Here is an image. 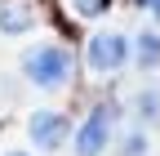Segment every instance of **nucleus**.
I'll use <instances>...</instances> for the list:
<instances>
[{"instance_id":"f03ea898","label":"nucleus","mask_w":160,"mask_h":156,"mask_svg":"<svg viewBox=\"0 0 160 156\" xmlns=\"http://www.w3.org/2000/svg\"><path fill=\"white\" fill-rule=\"evenodd\" d=\"M116 121H120V107H116V103L89 107V116L80 121L76 138H71L76 156H102V152L111 147V138H116Z\"/></svg>"},{"instance_id":"20e7f679","label":"nucleus","mask_w":160,"mask_h":156,"mask_svg":"<svg viewBox=\"0 0 160 156\" xmlns=\"http://www.w3.org/2000/svg\"><path fill=\"white\" fill-rule=\"evenodd\" d=\"M27 134H31V143L40 152H58V147L67 143V134H71V121H67L62 112H36L31 125H27Z\"/></svg>"},{"instance_id":"7ed1b4c3","label":"nucleus","mask_w":160,"mask_h":156,"mask_svg":"<svg viewBox=\"0 0 160 156\" xmlns=\"http://www.w3.org/2000/svg\"><path fill=\"white\" fill-rule=\"evenodd\" d=\"M129 58H133V49H129V40H125L120 31H93L89 45H85V63H89V71H98V76L120 71Z\"/></svg>"},{"instance_id":"6e6552de","label":"nucleus","mask_w":160,"mask_h":156,"mask_svg":"<svg viewBox=\"0 0 160 156\" xmlns=\"http://www.w3.org/2000/svg\"><path fill=\"white\" fill-rule=\"evenodd\" d=\"M142 152H147V138H142V134H133L129 147H125V156H142Z\"/></svg>"},{"instance_id":"9d476101","label":"nucleus","mask_w":160,"mask_h":156,"mask_svg":"<svg viewBox=\"0 0 160 156\" xmlns=\"http://www.w3.org/2000/svg\"><path fill=\"white\" fill-rule=\"evenodd\" d=\"M5 156H27V152H5Z\"/></svg>"},{"instance_id":"f257e3e1","label":"nucleus","mask_w":160,"mask_h":156,"mask_svg":"<svg viewBox=\"0 0 160 156\" xmlns=\"http://www.w3.org/2000/svg\"><path fill=\"white\" fill-rule=\"evenodd\" d=\"M71 71H76L71 49H62V45H36L22 54V76L36 89H62L71 81Z\"/></svg>"},{"instance_id":"423d86ee","label":"nucleus","mask_w":160,"mask_h":156,"mask_svg":"<svg viewBox=\"0 0 160 156\" xmlns=\"http://www.w3.org/2000/svg\"><path fill=\"white\" fill-rule=\"evenodd\" d=\"M133 58H138L142 71H156V67H160V31H142V36H138Z\"/></svg>"},{"instance_id":"1a4fd4ad","label":"nucleus","mask_w":160,"mask_h":156,"mask_svg":"<svg viewBox=\"0 0 160 156\" xmlns=\"http://www.w3.org/2000/svg\"><path fill=\"white\" fill-rule=\"evenodd\" d=\"M138 5H142L147 13H156V18H160V0H138Z\"/></svg>"},{"instance_id":"39448f33","label":"nucleus","mask_w":160,"mask_h":156,"mask_svg":"<svg viewBox=\"0 0 160 156\" xmlns=\"http://www.w3.org/2000/svg\"><path fill=\"white\" fill-rule=\"evenodd\" d=\"M27 27H36V9H31V5H22V0H13V5H0V31L22 36Z\"/></svg>"},{"instance_id":"0eeeda50","label":"nucleus","mask_w":160,"mask_h":156,"mask_svg":"<svg viewBox=\"0 0 160 156\" xmlns=\"http://www.w3.org/2000/svg\"><path fill=\"white\" fill-rule=\"evenodd\" d=\"M71 5H76L80 18H102V13L111 9V0H71Z\"/></svg>"}]
</instances>
